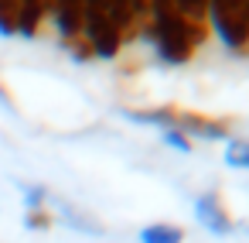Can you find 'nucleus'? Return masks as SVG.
Masks as SVG:
<instances>
[{
  "instance_id": "1",
  "label": "nucleus",
  "mask_w": 249,
  "mask_h": 243,
  "mask_svg": "<svg viewBox=\"0 0 249 243\" xmlns=\"http://www.w3.org/2000/svg\"><path fill=\"white\" fill-rule=\"evenodd\" d=\"M140 35H147L150 48L167 65H184L195 55V48L208 41V28L191 24L174 0H147V21Z\"/></svg>"
},
{
  "instance_id": "2",
  "label": "nucleus",
  "mask_w": 249,
  "mask_h": 243,
  "mask_svg": "<svg viewBox=\"0 0 249 243\" xmlns=\"http://www.w3.org/2000/svg\"><path fill=\"white\" fill-rule=\"evenodd\" d=\"M191 209H195V219H198L212 236H232V233H235V219H232L229 205L222 202V195H218L215 188L198 192Z\"/></svg>"
},
{
  "instance_id": "3",
  "label": "nucleus",
  "mask_w": 249,
  "mask_h": 243,
  "mask_svg": "<svg viewBox=\"0 0 249 243\" xmlns=\"http://www.w3.org/2000/svg\"><path fill=\"white\" fill-rule=\"evenodd\" d=\"M178 130L188 134L191 141H229L232 120L198 113V110H178Z\"/></svg>"
},
{
  "instance_id": "4",
  "label": "nucleus",
  "mask_w": 249,
  "mask_h": 243,
  "mask_svg": "<svg viewBox=\"0 0 249 243\" xmlns=\"http://www.w3.org/2000/svg\"><path fill=\"white\" fill-rule=\"evenodd\" d=\"M178 110H181V106H126L123 117H126L130 123L171 130V127H178Z\"/></svg>"
},
{
  "instance_id": "5",
  "label": "nucleus",
  "mask_w": 249,
  "mask_h": 243,
  "mask_svg": "<svg viewBox=\"0 0 249 243\" xmlns=\"http://www.w3.org/2000/svg\"><path fill=\"white\" fill-rule=\"evenodd\" d=\"M48 18V0H18V35L35 38Z\"/></svg>"
},
{
  "instance_id": "6",
  "label": "nucleus",
  "mask_w": 249,
  "mask_h": 243,
  "mask_svg": "<svg viewBox=\"0 0 249 243\" xmlns=\"http://www.w3.org/2000/svg\"><path fill=\"white\" fill-rule=\"evenodd\" d=\"M140 243H184V229L178 223H147L140 229Z\"/></svg>"
},
{
  "instance_id": "7",
  "label": "nucleus",
  "mask_w": 249,
  "mask_h": 243,
  "mask_svg": "<svg viewBox=\"0 0 249 243\" xmlns=\"http://www.w3.org/2000/svg\"><path fill=\"white\" fill-rule=\"evenodd\" d=\"M222 161H225V168L249 171V137H229L225 151H222Z\"/></svg>"
},
{
  "instance_id": "8",
  "label": "nucleus",
  "mask_w": 249,
  "mask_h": 243,
  "mask_svg": "<svg viewBox=\"0 0 249 243\" xmlns=\"http://www.w3.org/2000/svg\"><path fill=\"white\" fill-rule=\"evenodd\" d=\"M62 219L65 223H72L75 229H82V233H103V226L96 223V219H89V216H82L79 209H72V205H62Z\"/></svg>"
},
{
  "instance_id": "9",
  "label": "nucleus",
  "mask_w": 249,
  "mask_h": 243,
  "mask_svg": "<svg viewBox=\"0 0 249 243\" xmlns=\"http://www.w3.org/2000/svg\"><path fill=\"white\" fill-rule=\"evenodd\" d=\"M174 4H178V11H181L191 24L208 28V21H205V0H174Z\"/></svg>"
},
{
  "instance_id": "10",
  "label": "nucleus",
  "mask_w": 249,
  "mask_h": 243,
  "mask_svg": "<svg viewBox=\"0 0 249 243\" xmlns=\"http://www.w3.org/2000/svg\"><path fill=\"white\" fill-rule=\"evenodd\" d=\"M160 141H164L167 147L181 151V154H191V151H195V141H191L188 134H181L178 127H171V130H160Z\"/></svg>"
},
{
  "instance_id": "11",
  "label": "nucleus",
  "mask_w": 249,
  "mask_h": 243,
  "mask_svg": "<svg viewBox=\"0 0 249 243\" xmlns=\"http://www.w3.org/2000/svg\"><path fill=\"white\" fill-rule=\"evenodd\" d=\"M52 212L48 209H24V226L28 229H38V233H45V229H52Z\"/></svg>"
},
{
  "instance_id": "12",
  "label": "nucleus",
  "mask_w": 249,
  "mask_h": 243,
  "mask_svg": "<svg viewBox=\"0 0 249 243\" xmlns=\"http://www.w3.org/2000/svg\"><path fill=\"white\" fill-rule=\"evenodd\" d=\"M48 205V188L45 185H24V209H45Z\"/></svg>"
},
{
  "instance_id": "13",
  "label": "nucleus",
  "mask_w": 249,
  "mask_h": 243,
  "mask_svg": "<svg viewBox=\"0 0 249 243\" xmlns=\"http://www.w3.org/2000/svg\"><path fill=\"white\" fill-rule=\"evenodd\" d=\"M133 11L140 18V28H143V21H147V0H133Z\"/></svg>"
}]
</instances>
